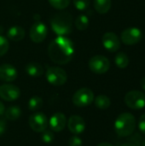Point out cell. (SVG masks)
Segmentation results:
<instances>
[{
  "label": "cell",
  "mask_w": 145,
  "mask_h": 146,
  "mask_svg": "<svg viewBox=\"0 0 145 146\" xmlns=\"http://www.w3.org/2000/svg\"><path fill=\"white\" fill-rule=\"evenodd\" d=\"M75 52L74 44L66 36H57L48 46V55L50 60L59 65L71 62Z\"/></svg>",
  "instance_id": "cell-1"
},
{
  "label": "cell",
  "mask_w": 145,
  "mask_h": 146,
  "mask_svg": "<svg viewBox=\"0 0 145 146\" xmlns=\"http://www.w3.org/2000/svg\"><path fill=\"white\" fill-rule=\"evenodd\" d=\"M73 17L68 12H61L53 15L50 19V26L54 33L58 36H65L71 33Z\"/></svg>",
  "instance_id": "cell-2"
},
{
  "label": "cell",
  "mask_w": 145,
  "mask_h": 146,
  "mask_svg": "<svg viewBox=\"0 0 145 146\" xmlns=\"http://www.w3.org/2000/svg\"><path fill=\"white\" fill-rule=\"evenodd\" d=\"M136 128L135 116L131 113L121 114L115 121V130L118 136L125 138L132 135Z\"/></svg>",
  "instance_id": "cell-3"
},
{
  "label": "cell",
  "mask_w": 145,
  "mask_h": 146,
  "mask_svg": "<svg viewBox=\"0 0 145 146\" xmlns=\"http://www.w3.org/2000/svg\"><path fill=\"white\" fill-rule=\"evenodd\" d=\"M94 98H95L93 92L90 88L83 87L74 92V94L73 95L72 101L75 106L83 108L91 104L94 101Z\"/></svg>",
  "instance_id": "cell-4"
},
{
  "label": "cell",
  "mask_w": 145,
  "mask_h": 146,
  "mask_svg": "<svg viewBox=\"0 0 145 146\" xmlns=\"http://www.w3.org/2000/svg\"><path fill=\"white\" fill-rule=\"evenodd\" d=\"M47 81L55 86L64 85L68 80V74L66 71L59 67H50L46 71Z\"/></svg>",
  "instance_id": "cell-5"
},
{
  "label": "cell",
  "mask_w": 145,
  "mask_h": 146,
  "mask_svg": "<svg viewBox=\"0 0 145 146\" xmlns=\"http://www.w3.org/2000/svg\"><path fill=\"white\" fill-rule=\"evenodd\" d=\"M126 104L132 110H141L145 107V93L134 90L127 92L125 96Z\"/></svg>",
  "instance_id": "cell-6"
},
{
  "label": "cell",
  "mask_w": 145,
  "mask_h": 146,
  "mask_svg": "<svg viewBox=\"0 0 145 146\" xmlns=\"http://www.w3.org/2000/svg\"><path fill=\"white\" fill-rule=\"evenodd\" d=\"M89 68L91 72L97 74H103L109 71L110 68L109 60L102 55H96L89 61Z\"/></svg>",
  "instance_id": "cell-7"
},
{
  "label": "cell",
  "mask_w": 145,
  "mask_h": 146,
  "mask_svg": "<svg viewBox=\"0 0 145 146\" xmlns=\"http://www.w3.org/2000/svg\"><path fill=\"white\" fill-rule=\"evenodd\" d=\"M30 127L36 133H42L46 130L49 126V121L47 116L41 112H36L30 115L28 120Z\"/></svg>",
  "instance_id": "cell-8"
},
{
  "label": "cell",
  "mask_w": 145,
  "mask_h": 146,
  "mask_svg": "<svg viewBox=\"0 0 145 146\" xmlns=\"http://www.w3.org/2000/svg\"><path fill=\"white\" fill-rule=\"evenodd\" d=\"M143 38L142 31L138 27H128L125 29L121 35V41L127 45H133L141 41Z\"/></svg>",
  "instance_id": "cell-9"
},
{
  "label": "cell",
  "mask_w": 145,
  "mask_h": 146,
  "mask_svg": "<svg viewBox=\"0 0 145 146\" xmlns=\"http://www.w3.org/2000/svg\"><path fill=\"white\" fill-rule=\"evenodd\" d=\"M48 34V28L44 23L42 21H36L30 28V38L32 42L34 43H42L47 37Z\"/></svg>",
  "instance_id": "cell-10"
},
{
  "label": "cell",
  "mask_w": 145,
  "mask_h": 146,
  "mask_svg": "<svg viewBox=\"0 0 145 146\" xmlns=\"http://www.w3.org/2000/svg\"><path fill=\"white\" fill-rule=\"evenodd\" d=\"M21 96L20 89L11 84L0 86V98L7 102H12L18 99Z\"/></svg>",
  "instance_id": "cell-11"
},
{
  "label": "cell",
  "mask_w": 145,
  "mask_h": 146,
  "mask_svg": "<svg viewBox=\"0 0 145 146\" xmlns=\"http://www.w3.org/2000/svg\"><path fill=\"white\" fill-rule=\"evenodd\" d=\"M102 42L104 48L110 52H115L121 47V40L119 37L112 32L105 33L103 36Z\"/></svg>",
  "instance_id": "cell-12"
},
{
  "label": "cell",
  "mask_w": 145,
  "mask_h": 146,
  "mask_svg": "<svg viewBox=\"0 0 145 146\" xmlns=\"http://www.w3.org/2000/svg\"><path fill=\"white\" fill-rule=\"evenodd\" d=\"M68 127L72 133L79 135L85 131V121L79 115H72L68 121Z\"/></svg>",
  "instance_id": "cell-13"
},
{
  "label": "cell",
  "mask_w": 145,
  "mask_h": 146,
  "mask_svg": "<svg viewBox=\"0 0 145 146\" xmlns=\"http://www.w3.org/2000/svg\"><path fill=\"white\" fill-rule=\"evenodd\" d=\"M18 73L16 68L9 63L0 66V80L4 82H12L17 78Z\"/></svg>",
  "instance_id": "cell-14"
},
{
  "label": "cell",
  "mask_w": 145,
  "mask_h": 146,
  "mask_svg": "<svg viewBox=\"0 0 145 146\" xmlns=\"http://www.w3.org/2000/svg\"><path fill=\"white\" fill-rule=\"evenodd\" d=\"M66 124H67V118L65 115L61 112L55 113L49 121V126L50 129L56 133L63 130Z\"/></svg>",
  "instance_id": "cell-15"
},
{
  "label": "cell",
  "mask_w": 145,
  "mask_h": 146,
  "mask_svg": "<svg viewBox=\"0 0 145 146\" xmlns=\"http://www.w3.org/2000/svg\"><path fill=\"white\" fill-rule=\"evenodd\" d=\"M25 34H26V32L24 28L20 26H13L9 27L7 32L8 38L15 42L23 39V38L25 37Z\"/></svg>",
  "instance_id": "cell-16"
},
{
  "label": "cell",
  "mask_w": 145,
  "mask_h": 146,
  "mask_svg": "<svg viewBox=\"0 0 145 146\" xmlns=\"http://www.w3.org/2000/svg\"><path fill=\"white\" fill-rule=\"evenodd\" d=\"M26 74L32 77H39L44 74V68L41 64L36 62H31L25 67Z\"/></svg>",
  "instance_id": "cell-17"
},
{
  "label": "cell",
  "mask_w": 145,
  "mask_h": 146,
  "mask_svg": "<svg viewBox=\"0 0 145 146\" xmlns=\"http://www.w3.org/2000/svg\"><path fill=\"white\" fill-rule=\"evenodd\" d=\"M21 115V110L19 106L17 105H12L9 106L5 111H4V116L5 119L9 121H16L17 119L20 118Z\"/></svg>",
  "instance_id": "cell-18"
},
{
  "label": "cell",
  "mask_w": 145,
  "mask_h": 146,
  "mask_svg": "<svg viewBox=\"0 0 145 146\" xmlns=\"http://www.w3.org/2000/svg\"><path fill=\"white\" fill-rule=\"evenodd\" d=\"M111 0H94V8L97 13L104 15L111 9Z\"/></svg>",
  "instance_id": "cell-19"
},
{
  "label": "cell",
  "mask_w": 145,
  "mask_h": 146,
  "mask_svg": "<svg viewBox=\"0 0 145 146\" xmlns=\"http://www.w3.org/2000/svg\"><path fill=\"white\" fill-rule=\"evenodd\" d=\"M94 103L97 108L100 110H107L111 104V101L109 97L105 95H99L94 98Z\"/></svg>",
  "instance_id": "cell-20"
},
{
  "label": "cell",
  "mask_w": 145,
  "mask_h": 146,
  "mask_svg": "<svg viewBox=\"0 0 145 146\" xmlns=\"http://www.w3.org/2000/svg\"><path fill=\"white\" fill-rule=\"evenodd\" d=\"M115 62L119 68H126L129 65V57L125 52H119L115 57Z\"/></svg>",
  "instance_id": "cell-21"
},
{
  "label": "cell",
  "mask_w": 145,
  "mask_h": 146,
  "mask_svg": "<svg viewBox=\"0 0 145 146\" xmlns=\"http://www.w3.org/2000/svg\"><path fill=\"white\" fill-rule=\"evenodd\" d=\"M43 99L38 97V96H33L32 97L27 104V107L30 110L32 111H36L38 110H39L42 106H43Z\"/></svg>",
  "instance_id": "cell-22"
},
{
  "label": "cell",
  "mask_w": 145,
  "mask_h": 146,
  "mask_svg": "<svg viewBox=\"0 0 145 146\" xmlns=\"http://www.w3.org/2000/svg\"><path fill=\"white\" fill-rule=\"evenodd\" d=\"M75 27L79 31L86 30L89 27V18L85 15H79L76 18Z\"/></svg>",
  "instance_id": "cell-23"
},
{
  "label": "cell",
  "mask_w": 145,
  "mask_h": 146,
  "mask_svg": "<svg viewBox=\"0 0 145 146\" xmlns=\"http://www.w3.org/2000/svg\"><path fill=\"white\" fill-rule=\"evenodd\" d=\"M49 3L55 9L62 10L68 7L70 0H48Z\"/></svg>",
  "instance_id": "cell-24"
},
{
  "label": "cell",
  "mask_w": 145,
  "mask_h": 146,
  "mask_svg": "<svg viewBox=\"0 0 145 146\" xmlns=\"http://www.w3.org/2000/svg\"><path fill=\"white\" fill-rule=\"evenodd\" d=\"M9 47V44L7 38H5L3 35H0V56H4L8 52Z\"/></svg>",
  "instance_id": "cell-25"
},
{
  "label": "cell",
  "mask_w": 145,
  "mask_h": 146,
  "mask_svg": "<svg viewBox=\"0 0 145 146\" xmlns=\"http://www.w3.org/2000/svg\"><path fill=\"white\" fill-rule=\"evenodd\" d=\"M55 139V135L53 133L52 131L50 130H44L41 133V139L44 143H46V144H50L53 142Z\"/></svg>",
  "instance_id": "cell-26"
},
{
  "label": "cell",
  "mask_w": 145,
  "mask_h": 146,
  "mask_svg": "<svg viewBox=\"0 0 145 146\" xmlns=\"http://www.w3.org/2000/svg\"><path fill=\"white\" fill-rule=\"evenodd\" d=\"M74 7L79 10L86 9L91 3V0H73Z\"/></svg>",
  "instance_id": "cell-27"
},
{
  "label": "cell",
  "mask_w": 145,
  "mask_h": 146,
  "mask_svg": "<svg viewBox=\"0 0 145 146\" xmlns=\"http://www.w3.org/2000/svg\"><path fill=\"white\" fill-rule=\"evenodd\" d=\"M68 146H82V140L77 135L73 136L68 140Z\"/></svg>",
  "instance_id": "cell-28"
},
{
  "label": "cell",
  "mask_w": 145,
  "mask_h": 146,
  "mask_svg": "<svg viewBox=\"0 0 145 146\" xmlns=\"http://www.w3.org/2000/svg\"><path fill=\"white\" fill-rule=\"evenodd\" d=\"M138 128L142 133L145 134V113L141 115L138 121Z\"/></svg>",
  "instance_id": "cell-29"
},
{
  "label": "cell",
  "mask_w": 145,
  "mask_h": 146,
  "mask_svg": "<svg viewBox=\"0 0 145 146\" xmlns=\"http://www.w3.org/2000/svg\"><path fill=\"white\" fill-rule=\"evenodd\" d=\"M6 130V121L3 119H0V136L4 133Z\"/></svg>",
  "instance_id": "cell-30"
},
{
  "label": "cell",
  "mask_w": 145,
  "mask_h": 146,
  "mask_svg": "<svg viewBox=\"0 0 145 146\" xmlns=\"http://www.w3.org/2000/svg\"><path fill=\"white\" fill-rule=\"evenodd\" d=\"M4 111H5L4 105H3V104L0 101V116H1L2 115H3V114H4Z\"/></svg>",
  "instance_id": "cell-31"
},
{
  "label": "cell",
  "mask_w": 145,
  "mask_h": 146,
  "mask_svg": "<svg viewBox=\"0 0 145 146\" xmlns=\"http://www.w3.org/2000/svg\"><path fill=\"white\" fill-rule=\"evenodd\" d=\"M140 86H141V87L143 88V90L145 91V76L144 78L141 79V80H140Z\"/></svg>",
  "instance_id": "cell-32"
},
{
  "label": "cell",
  "mask_w": 145,
  "mask_h": 146,
  "mask_svg": "<svg viewBox=\"0 0 145 146\" xmlns=\"http://www.w3.org/2000/svg\"><path fill=\"white\" fill-rule=\"evenodd\" d=\"M121 146H137L135 144H133L132 142H127V143H124Z\"/></svg>",
  "instance_id": "cell-33"
},
{
  "label": "cell",
  "mask_w": 145,
  "mask_h": 146,
  "mask_svg": "<svg viewBox=\"0 0 145 146\" xmlns=\"http://www.w3.org/2000/svg\"><path fill=\"white\" fill-rule=\"evenodd\" d=\"M97 146H114L112 144L110 143H107V142H103V143H101L99 145H97Z\"/></svg>",
  "instance_id": "cell-34"
},
{
  "label": "cell",
  "mask_w": 145,
  "mask_h": 146,
  "mask_svg": "<svg viewBox=\"0 0 145 146\" xmlns=\"http://www.w3.org/2000/svg\"><path fill=\"white\" fill-rule=\"evenodd\" d=\"M142 146H145V139L142 141V145H141Z\"/></svg>",
  "instance_id": "cell-35"
}]
</instances>
